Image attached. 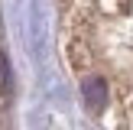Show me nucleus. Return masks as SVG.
Returning <instances> with one entry per match:
<instances>
[{"label":"nucleus","mask_w":133,"mask_h":130,"mask_svg":"<svg viewBox=\"0 0 133 130\" xmlns=\"http://www.w3.org/2000/svg\"><path fill=\"white\" fill-rule=\"evenodd\" d=\"M58 16L88 110L133 127V0H58Z\"/></svg>","instance_id":"1"}]
</instances>
